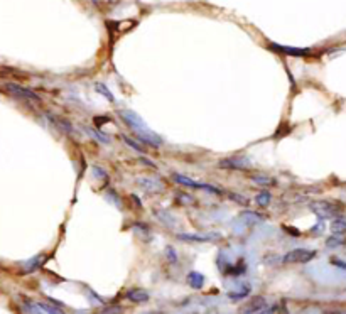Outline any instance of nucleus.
Masks as SVG:
<instances>
[{
  "label": "nucleus",
  "instance_id": "nucleus-1",
  "mask_svg": "<svg viewBox=\"0 0 346 314\" xmlns=\"http://www.w3.org/2000/svg\"><path fill=\"white\" fill-rule=\"evenodd\" d=\"M119 117L128 127H130V129L133 130V134L139 137V140L142 142V144H147L151 147H160L162 145V139H160L156 132H152V130L144 124V120L135 112H132V110H120Z\"/></svg>",
  "mask_w": 346,
  "mask_h": 314
},
{
  "label": "nucleus",
  "instance_id": "nucleus-2",
  "mask_svg": "<svg viewBox=\"0 0 346 314\" xmlns=\"http://www.w3.org/2000/svg\"><path fill=\"white\" fill-rule=\"evenodd\" d=\"M311 209L321 218H333L336 216L338 213H341L345 209V206L341 203H336V201H326V200H317V201H313L311 203Z\"/></svg>",
  "mask_w": 346,
  "mask_h": 314
},
{
  "label": "nucleus",
  "instance_id": "nucleus-3",
  "mask_svg": "<svg viewBox=\"0 0 346 314\" xmlns=\"http://www.w3.org/2000/svg\"><path fill=\"white\" fill-rule=\"evenodd\" d=\"M316 257V252L314 250H308V248H296L287 252L284 257H282V264L285 265H292V264H308L313 258Z\"/></svg>",
  "mask_w": 346,
  "mask_h": 314
},
{
  "label": "nucleus",
  "instance_id": "nucleus-4",
  "mask_svg": "<svg viewBox=\"0 0 346 314\" xmlns=\"http://www.w3.org/2000/svg\"><path fill=\"white\" fill-rule=\"evenodd\" d=\"M172 179H174V181L178 182V184H181V186H186V188L204 189V191H208V193H213V194H223V191L218 189V188H216V186H213V184H204V182H198V181L191 179V177L183 176V174H178V173L172 174Z\"/></svg>",
  "mask_w": 346,
  "mask_h": 314
},
{
  "label": "nucleus",
  "instance_id": "nucleus-5",
  "mask_svg": "<svg viewBox=\"0 0 346 314\" xmlns=\"http://www.w3.org/2000/svg\"><path fill=\"white\" fill-rule=\"evenodd\" d=\"M22 309L26 313H48V314H60L63 313L61 308H56V306H49L46 303H41V301H32L27 299V297H22Z\"/></svg>",
  "mask_w": 346,
  "mask_h": 314
},
{
  "label": "nucleus",
  "instance_id": "nucleus-6",
  "mask_svg": "<svg viewBox=\"0 0 346 314\" xmlns=\"http://www.w3.org/2000/svg\"><path fill=\"white\" fill-rule=\"evenodd\" d=\"M218 168L226 171H243L250 168V161L247 157H226L218 162Z\"/></svg>",
  "mask_w": 346,
  "mask_h": 314
},
{
  "label": "nucleus",
  "instance_id": "nucleus-7",
  "mask_svg": "<svg viewBox=\"0 0 346 314\" xmlns=\"http://www.w3.org/2000/svg\"><path fill=\"white\" fill-rule=\"evenodd\" d=\"M5 88L9 90L12 95H15V97H19V98L41 103V97H39L37 93H34L32 90H29V88H24V86H21V85H15V83H7Z\"/></svg>",
  "mask_w": 346,
  "mask_h": 314
},
{
  "label": "nucleus",
  "instance_id": "nucleus-8",
  "mask_svg": "<svg viewBox=\"0 0 346 314\" xmlns=\"http://www.w3.org/2000/svg\"><path fill=\"white\" fill-rule=\"evenodd\" d=\"M46 260H48V255H44V253H39V255L32 257L31 260H27L26 264L22 265V272H26V274L36 272L37 269H41L42 265L46 264Z\"/></svg>",
  "mask_w": 346,
  "mask_h": 314
},
{
  "label": "nucleus",
  "instance_id": "nucleus-9",
  "mask_svg": "<svg viewBox=\"0 0 346 314\" xmlns=\"http://www.w3.org/2000/svg\"><path fill=\"white\" fill-rule=\"evenodd\" d=\"M270 49L282 54H289V56H306V54H309V49H304V47H289V46L274 44V42L270 44Z\"/></svg>",
  "mask_w": 346,
  "mask_h": 314
},
{
  "label": "nucleus",
  "instance_id": "nucleus-10",
  "mask_svg": "<svg viewBox=\"0 0 346 314\" xmlns=\"http://www.w3.org/2000/svg\"><path fill=\"white\" fill-rule=\"evenodd\" d=\"M267 308V301L263 299L262 296H255L253 299L247 304V308H242L240 311L242 313H263Z\"/></svg>",
  "mask_w": 346,
  "mask_h": 314
},
{
  "label": "nucleus",
  "instance_id": "nucleus-11",
  "mask_svg": "<svg viewBox=\"0 0 346 314\" xmlns=\"http://www.w3.org/2000/svg\"><path fill=\"white\" fill-rule=\"evenodd\" d=\"M139 182H140V188H142L145 193H157V191L162 189L160 182L156 179H149V177H145V179H139Z\"/></svg>",
  "mask_w": 346,
  "mask_h": 314
},
{
  "label": "nucleus",
  "instance_id": "nucleus-12",
  "mask_svg": "<svg viewBox=\"0 0 346 314\" xmlns=\"http://www.w3.org/2000/svg\"><path fill=\"white\" fill-rule=\"evenodd\" d=\"M127 297L132 303H145V301H149V292L142 291V289H132L127 292Z\"/></svg>",
  "mask_w": 346,
  "mask_h": 314
},
{
  "label": "nucleus",
  "instance_id": "nucleus-13",
  "mask_svg": "<svg viewBox=\"0 0 346 314\" xmlns=\"http://www.w3.org/2000/svg\"><path fill=\"white\" fill-rule=\"evenodd\" d=\"M250 291H252V285L250 284H243L242 287L237 289V291H230V292H228V297H230V299H235V301L245 299V297L250 294Z\"/></svg>",
  "mask_w": 346,
  "mask_h": 314
},
{
  "label": "nucleus",
  "instance_id": "nucleus-14",
  "mask_svg": "<svg viewBox=\"0 0 346 314\" xmlns=\"http://www.w3.org/2000/svg\"><path fill=\"white\" fill-rule=\"evenodd\" d=\"M188 282H189V285L192 289H201L203 284H204V276L199 272H189V276H188Z\"/></svg>",
  "mask_w": 346,
  "mask_h": 314
},
{
  "label": "nucleus",
  "instance_id": "nucleus-15",
  "mask_svg": "<svg viewBox=\"0 0 346 314\" xmlns=\"http://www.w3.org/2000/svg\"><path fill=\"white\" fill-rule=\"evenodd\" d=\"M331 232L336 235H345L346 233V218H334L331 223Z\"/></svg>",
  "mask_w": 346,
  "mask_h": 314
},
{
  "label": "nucleus",
  "instance_id": "nucleus-16",
  "mask_svg": "<svg viewBox=\"0 0 346 314\" xmlns=\"http://www.w3.org/2000/svg\"><path fill=\"white\" fill-rule=\"evenodd\" d=\"M215 237L218 235H186V233H183V235H178L179 240H188V242H211V240H216Z\"/></svg>",
  "mask_w": 346,
  "mask_h": 314
},
{
  "label": "nucleus",
  "instance_id": "nucleus-17",
  "mask_svg": "<svg viewBox=\"0 0 346 314\" xmlns=\"http://www.w3.org/2000/svg\"><path fill=\"white\" fill-rule=\"evenodd\" d=\"M270 201H272V194L267 193V191H262V193H258L257 196H255V203H257L260 208H267V206L270 205Z\"/></svg>",
  "mask_w": 346,
  "mask_h": 314
},
{
  "label": "nucleus",
  "instance_id": "nucleus-18",
  "mask_svg": "<svg viewBox=\"0 0 346 314\" xmlns=\"http://www.w3.org/2000/svg\"><path fill=\"white\" fill-rule=\"evenodd\" d=\"M345 244H346V238L343 235H336V233H334L333 237L326 238V245H328V247H331V248L341 247V245H345Z\"/></svg>",
  "mask_w": 346,
  "mask_h": 314
},
{
  "label": "nucleus",
  "instance_id": "nucleus-19",
  "mask_svg": "<svg viewBox=\"0 0 346 314\" xmlns=\"http://www.w3.org/2000/svg\"><path fill=\"white\" fill-rule=\"evenodd\" d=\"M252 182H255L258 186H274L275 179L270 176H252Z\"/></svg>",
  "mask_w": 346,
  "mask_h": 314
},
{
  "label": "nucleus",
  "instance_id": "nucleus-20",
  "mask_svg": "<svg viewBox=\"0 0 346 314\" xmlns=\"http://www.w3.org/2000/svg\"><path fill=\"white\" fill-rule=\"evenodd\" d=\"M88 130H90V134H93V135H95V137H96V139H98V140H100V142H103V144H110V137H108L107 134H103V132H101L100 129H88Z\"/></svg>",
  "mask_w": 346,
  "mask_h": 314
},
{
  "label": "nucleus",
  "instance_id": "nucleus-21",
  "mask_svg": "<svg viewBox=\"0 0 346 314\" xmlns=\"http://www.w3.org/2000/svg\"><path fill=\"white\" fill-rule=\"evenodd\" d=\"M96 91H98V93H100V95H103V97H107L110 102L115 100V98H113V95L110 93V90H108L105 85H101V83H96Z\"/></svg>",
  "mask_w": 346,
  "mask_h": 314
},
{
  "label": "nucleus",
  "instance_id": "nucleus-22",
  "mask_svg": "<svg viewBox=\"0 0 346 314\" xmlns=\"http://www.w3.org/2000/svg\"><path fill=\"white\" fill-rule=\"evenodd\" d=\"M230 198L233 201H237V203H240V205H243V206H247L249 205V200H247L245 196H242V194H235V193H230Z\"/></svg>",
  "mask_w": 346,
  "mask_h": 314
},
{
  "label": "nucleus",
  "instance_id": "nucleus-23",
  "mask_svg": "<svg viewBox=\"0 0 346 314\" xmlns=\"http://www.w3.org/2000/svg\"><path fill=\"white\" fill-rule=\"evenodd\" d=\"M122 139H124V140L127 142V145H128V147H132V149H135L137 152H142V147H140V145H137L135 142L132 140V139H128V137H127V135H124V137H122Z\"/></svg>",
  "mask_w": 346,
  "mask_h": 314
},
{
  "label": "nucleus",
  "instance_id": "nucleus-24",
  "mask_svg": "<svg viewBox=\"0 0 346 314\" xmlns=\"http://www.w3.org/2000/svg\"><path fill=\"white\" fill-rule=\"evenodd\" d=\"M331 264L334 265V267H338V269H343V270H346V262H343V260H340V258H331Z\"/></svg>",
  "mask_w": 346,
  "mask_h": 314
},
{
  "label": "nucleus",
  "instance_id": "nucleus-25",
  "mask_svg": "<svg viewBox=\"0 0 346 314\" xmlns=\"http://www.w3.org/2000/svg\"><path fill=\"white\" fill-rule=\"evenodd\" d=\"M93 173H95L96 177H101V179H107V173H105L101 168H93Z\"/></svg>",
  "mask_w": 346,
  "mask_h": 314
},
{
  "label": "nucleus",
  "instance_id": "nucleus-26",
  "mask_svg": "<svg viewBox=\"0 0 346 314\" xmlns=\"http://www.w3.org/2000/svg\"><path fill=\"white\" fill-rule=\"evenodd\" d=\"M166 252H167V257H169V260H171V262H176V260H178V257H176V253H174V248L167 247Z\"/></svg>",
  "mask_w": 346,
  "mask_h": 314
}]
</instances>
